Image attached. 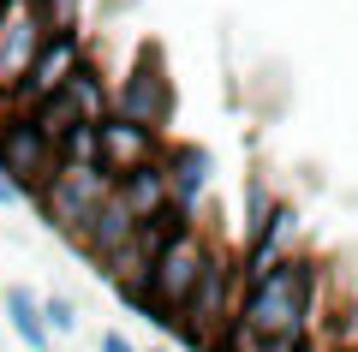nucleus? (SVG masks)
Here are the masks:
<instances>
[{
	"mask_svg": "<svg viewBox=\"0 0 358 352\" xmlns=\"http://www.w3.org/2000/svg\"><path fill=\"white\" fill-rule=\"evenodd\" d=\"M36 197H42V209H48L54 227H66V233L84 239V227L96 221V209L114 197V179H108L96 162H54V174L42 179Z\"/></svg>",
	"mask_w": 358,
	"mask_h": 352,
	"instance_id": "1",
	"label": "nucleus"
},
{
	"mask_svg": "<svg viewBox=\"0 0 358 352\" xmlns=\"http://www.w3.org/2000/svg\"><path fill=\"white\" fill-rule=\"evenodd\" d=\"M203 269H209V251L197 245L192 227H179L173 239L162 245L155 269H150V299H143V311H155V323H173V316L185 311V299L197 293Z\"/></svg>",
	"mask_w": 358,
	"mask_h": 352,
	"instance_id": "2",
	"label": "nucleus"
},
{
	"mask_svg": "<svg viewBox=\"0 0 358 352\" xmlns=\"http://www.w3.org/2000/svg\"><path fill=\"white\" fill-rule=\"evenodd\" d=\"M48 24H42L36 0H0V90L18 96L30 84V66H36Z\"/></svg>",
	"mask_w": 358,
	"mask_h": 352,
	"instance_id": "3",
	"label": "nucleus"
},
{
	"mask_svg": "<svg viewBox=\"0 0 358 352\" xmlns=\"http://www.w3.org/2000/svg\"><path fill=\"white\" fill-rule=\"evenodd\" d=\"M54 162H60V155L48 150V138H42L30 120H6V126H0V174L13 179L18 191H42V179L54 174Z\"/></svg>",
	"mask_w": 358,
	"mask_h": 352,
	"instance_id": "4",
	"label": "nucleus"
},
{
	"mask_svg": "<svg viewBox=\"0 0 358 352\" xmlns=\"http://www.w3.org/2000/svg\"><path fill=\"white\" fill-rule=\"evenodd\" d=\"M167 108H173V96H167V78H162V66H155V48H143L138 66L126 72V84H120V113H114V120L155 132V126L167 120Z\"/></svg>",
	"mask_w": 358,
	"mask_h": 352,
	"instance_id": "5",
	"label": "nucleus"
},
{
	"mask_svg": "<svg viewBox=\"0 0 358 352\" xmlns=\"http://www.w3.org/2000/svg\"><path fill=\"white\" fill-rule=\"evenodd\" d=\"M72 72H78V36H72V30H66V36H48L42 54H36V66H30V84L18 90V101H24V108H42L48 96L66 90Z\"/></svg>",
	"mask_w": 358,
	"mask_h": 352,
	"instance_id": "6",
	"label": "nucleus"
},
{
	"mask_svg": "<svg viewBox=\"0 0 358 352\" xmlns=\"http://www.w3.org/2000/svg\"><path fill=\"white\" fill-rule=\"evenodd\" d=\"M167 174V197H173V215H192V203L203 197V179H209V155L203 150H173V162L162 167Z\"/></svg>",
	"mask_w": 358,
	"mask_h": 352,
	"instance_id": "7",
	"label": "nucleus"
},
{
	"mask_svg": "<svg viewBox=\"0 0 358 352\" xmlns=\"http://www.w3.org/2000/svg\"><path fill=\"white\" fill-rule=\"evenodd\" d=\"M6 316H13V335L24 340L30 352H48V323H42V304L30 299L24 287H6Z\"/></svg>",
	"mask_w": 358,
	"mask_h": 352,
	"instance_id": "8",
	"label": "nucleus"
},
{
	"mask_svg": "<svg viewBox=\"0 0 358 352\" xmlns=\"http://www.w3.org/2000/svg\"><path fill=\"white\" fill-rule=\"evenodd\" d=\"M42 323H48V335H66V328H78V311L66 299H42Z\"/></svg>",
	"mask_w": 358,
	"mask_h": 352,
	"instance_id": "9",
	"label": "nucleus"
},
{
	"mask_svg": "<svg viewBox=\"0 0 358 352\" xmlns=\"http://www.w3.org/2000/svg\"><path fill=\"white\" fill-rule=\"evenodd\" d=\"M18 197H24V191H18V185H13V179L0 174V209H13V203H18Z\"/></svg>",
	"mask_w": 358,
	"mask_h": 352,
	"instance_id": "10",
	"label": "nucleus"
},
{
	"mask_svg": "<svg viewBox=\"0 0 358 352\" xmlns=\"http://www.w3.org/2000/svg\"><path fill=\"white\" fill-rule=\"evenodd\" d=\"M102 352H131V340L126 335H102Z\"/></svg>",
	"mask_w": 358,
	"mask_h": 352,
	"instance_id": "11",
	"label": "nucleus"
}]
</instances>
